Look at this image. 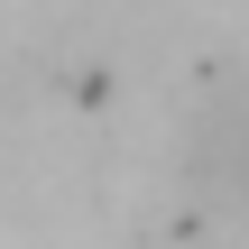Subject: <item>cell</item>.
Segmentation results:
<instances>
[{
    "mask_svg": "<svg viewBox=\"0 0 249 249\" xmlns=\"http://www.w3.org/2000/svg\"><path fill=\"white\" fill-rule=\"evenodd\" d=\"M203 176L249 213V92H231V102L213 111V129H203Z\"/></svg>",
    "mask_w": 249,
    "mask_h": 249,
    "instance_id": "1",
    "label": "cell"
}]
</instances>
